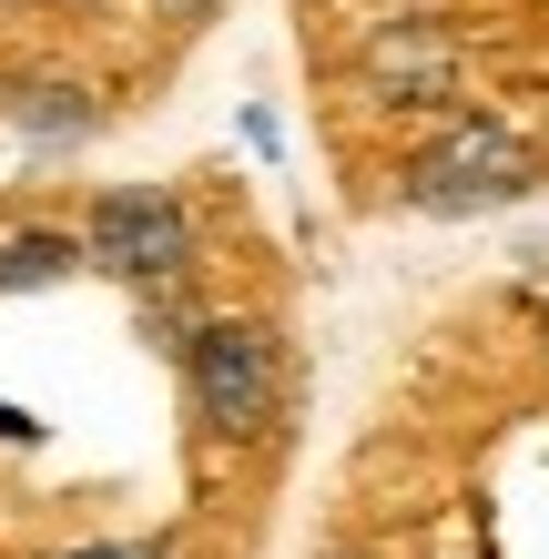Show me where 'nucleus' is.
<instances>
[{
  "instance_id": "f257e3e1",
  "label": "nucleus",
  "mask_w": 549,
  "mask_h": 559,
  "mask_svg": "<svg viewBox=\"0 0 549 559\" xmlns=\"http://www.w3.org/2000/svg\"><path fill=\"white\" fill-rule=\"evenodd\" d=\"M183 386H193V417L214 438H265L285 407V356L254 316H204L183 336Z\"/></svg>"
},
{
  "instance_id": "f03ea898",
  "label": "nucleus",
  "mask_w": 549,
  "mask_h": 559,
  "mask_svg": "<svg viewBox=\"0 0 549 559\" xmlns=\"http://www.w3.org/2000/svg\"><path fill=\"white\" fill-rule=\"evenodd\" d=\"M397 193L417 214H499V204H520V193H539V153L520 133H499V122H447L397 174Z\"/></svg>"
},
{
  "instance_id": "7ed1b4c3",
  "label": "nucleus",
  "mask_w": 549,
  "mask_h": 559,
  "mask_svg": "<svg viewBox=\"0 0 549 559\" xmlns=\"http://www.w3.org/2000/svg\"><path fill=\"white\" fill-rule=\"evenodd\" d=\"M82 265H103L122 285H143V295H164L193 265V214L174 204V193H153V183H112L103 204H92V224H82Z\"/></svg>"
},
{
  "instance_id": "20e7f679",
  "label": "nucleus",
  "mask_w": 549,
  "mask_h": 559,
  "mask_svg": "<svg viewBox=\"0 0 549 559\" xmlns=\"http://www.w3.org/2000/svg\"><path fill=\"white\" fill-rule=\"evenodd\" d=\"M367 82H377V103H447L458 51H447L428 21H397V31H377V41H367Z\"/></svg>"
},
{
  "instance_id": "39448f33",
  "label": "nucleus",
  "mask_w": 549,
  "mask_h": 559,
  "mask_svg": "<svg viewBox=\"0 0 549 559\" xmlns=\"http://www.w3.org/2000/svg\"><path fill=\"white\" fill-rule=\"evenodd\" d=\"M82 275V235H0V295H41V285H72Z\"/></svg>"
},
{
  "instance_id": "423d86ee",
  "label": "nucleus",
  "mask_w": 549,
  "mask_h": 559,
  "mask_svg": "<svg viewBox=\"0 0 549 559\" xmlns=\"http://www.w3.org/2000/svg\"><path fill=\"white\" fill-rule=\"evenodd\" d=\"M21 122H31V133H41V143H72V133H82L92 112H82V103H61V82H41V92H31V103H21Z\"/></svg>"
},
{
  "instance_id": "0eeeda50",
  "label": "nucleus",
  "mask_w": 549,
  "mask_h": 559,
  "mask_svg": "<svg viewBox=\"0 0 549 559\" xmlns=\"http://www.w3.org/2000/svg\"><path fill=\"white\" fill-rule=\"evenodd\" d=\"M61 559H153V549H122V539H92V549H61Z\"/></svg>"
},
{
  "instance_id": "6e6552de",
  "label": "nucleus",
  "mask_w": 549,
  "mask_h": 559,
  "mask_svg": "<svg viewBox=\"0 0 549 559\" xmlns=\"http://www.w3.org/2000/svg\"><path fill=\"white\" fill-rule=\"evenodd\" d=\"M164 11H174V21H204V11H214V0H164Z\"/></svg>"
},
{
  "instance_id": "1a4fd4ad",
  "label": "nucleus",
  "mask_w": 549,
  "mask_h": 559,
  "mask_svg": "<svg viewBox=\"0 0 549 559\" xmlns=\"http://www.w3.org/2000/svg\"><path fill=\"white\" fill-rule=\"evenodd\" d=\"M326 559H367V549H326Z\"/></svg>"
}]
</instances>
